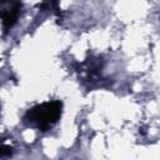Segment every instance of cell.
<instances>
[{"label":"cell","mask_w":160,"mask_h":160,"mask_svg":"<svg viewBox=\"0 0 160 160\" xmlns=\"http://www.w3.org/2000/svg\"><path fill=\"white\" fill-rule=\"evenodd\" d=\"M61 109L62 102L59 100L42 102L29 109L25 114V120L29 124L38 126V129L41 131H46L59 120L61 116Z\"/></svg>","instance_id":"cell-1"},{"label":"cell","mask_w":160,"mask_h":160,"mask_svg":"<svg viewBox=\"0 0 160 160\" xmlns=\"http://www.w3.org/2000/svg\"><path fill=\"white\" fill-rule=\"evenodd\" d=\"M19 11H20V2H15L11 9L2 12V26L5 30L10 29L16 22L18 16H19Z\"/></svg>","instance_id":"cell-2"},{"label":"cell","mask_w":160,"mask_h":160,"mask_svg":"<svg viewBox=\"0 0 160 160\" xmlns=\"http://www.w3.org/2000/svg\"><path fill=\"white\" fill-rule=\"evenodd\" d=\"M11 154H12V149L10 146H8V145H4L2 146V150L0 151V156L4 158V156H9Z\"/></svg>","instance_id":"cell-3"}]
</instances>
